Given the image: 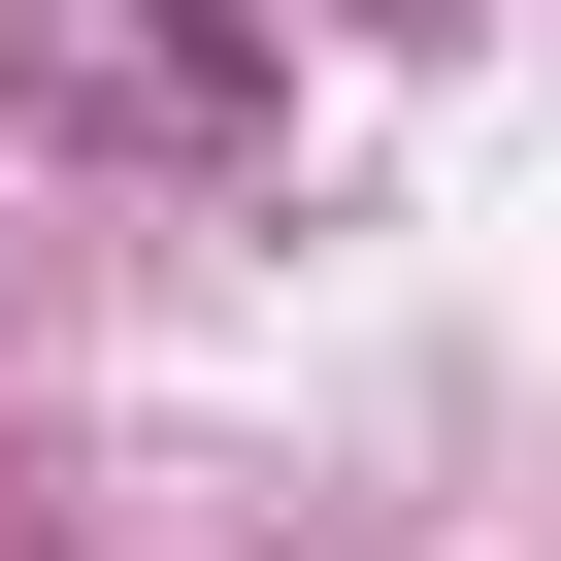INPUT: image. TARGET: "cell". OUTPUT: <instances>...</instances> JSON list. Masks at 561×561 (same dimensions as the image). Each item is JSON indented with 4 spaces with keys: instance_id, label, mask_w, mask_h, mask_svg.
<instances>
[{
    "instance_id": "cell-1",
    "label": "cell",
    "mask_w": 561,
    "mask_h": 561,
    "mask_svg": "<svg viewBox=\"0 0 561 561\" xmlns=\"http://www.w3.org/2000/svg\"><path fill=\"white\" fill-rule=\"evenodd\" d=\"M364 34H462V0H364Z\"/></svg>"
}]
</instances>
